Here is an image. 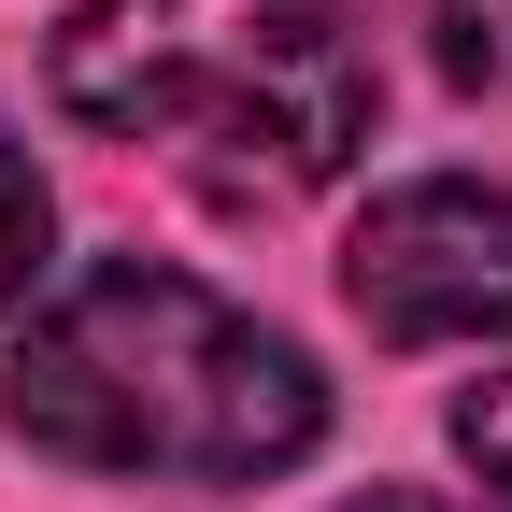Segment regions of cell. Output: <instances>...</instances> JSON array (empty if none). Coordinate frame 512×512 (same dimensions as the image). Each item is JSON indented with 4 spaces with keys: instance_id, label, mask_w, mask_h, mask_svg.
Wrapping results in <instances>:
<instances>
[{
    "instance_id": "obj_1",
    "label": "cell",
    "mask_w": 512,
    "mask_h": 512,
    "mask_svg": "<svg viewBox=\"0 0 512 512\" xmlns=\"http://www.w3.org/2000/svg\"><path fill=\"white\" fill-rule=\"evenodd\" d=\"M0 427L114 484H271L328 441V384L271 313L185 285L157 256H100L15 328Z\"/></svg>"
},
{
    "instance_id": "obj_2",
    "label": "cell",
    "mask_w": 512,
    "mask_h": 512,
    "mask_svg": "<svg viewBox=\"0 0 512 512\" xmlns=\"http://www.w3.org/2000/svg\"><path fill=\"white\" fill-rule=\"evenodd\" d=\"M57 100L200 200H313L370 157V29L342 0H86L57 29Z\"/></svg>"
},
{
    "instance_id": "obj_3",
    "label": "cell",
    "mask_w": 512,
    "mask_h": 512,
    "mask_svg": "<svg viewBox=\"0 0 512 512\" xmlns=\"http://www.w3.org/2000/svg\"><path fill=\"white\" fill-rule=\"evenodd\" d=\"M342 299L370 313V342H498L512 328V185H470V171L384 185L342 242Z\"/></svg>"
},
{
    "instance_id": "obj_4",
    "label": "cell",
    "mask_w": 512,
    "mask_h": 512,
    "mask_svg": "<svg viewBox=\"0 0 512 512\" xmlns=\"http://www.w3.org/2000/svg\"><path fill=\"white\" fill-rule=\"evenodd\" d=\"M43 242H57V200H43L29 143L0 128V299H29V285H43Z\"/></svg>"
},
{
    "instance_id": "obj_5",
    "label": "cell",
    "mask_w": 512,
    "mask_h": 512,
    "mask_svg": "<svg viewBox=\"0 0 512 512\" xmlns=\"http://www.w3.org/2000/svg\"><path fill=\"white\" fill-rule=\"evenodd\" d=\"M427 15V57L456 86H512V0H413Z\"/></svg>"
},
{
    "instance_id": "obj_6",
    "label": "cell",
    "mask_w": 512,
    "mask_h": 512,
    "mask_svg": "<svg viewBox=\"0 0 512 512\" xmlns=\"http://www.w3.org/2000/svg\"><path fill=\"white\" fill-rule=\"evenodd\" d=\"M456 456H470L484 484H512V370H484L470 399H456Z\"/></svg>"
},
{
    "instance_id": "obj_7",
    "label": "cell",
    "mask_w": 512,
    "mask_h": 512,
    "mask_svg": "<svg viewBox=\"0 0 512 512\" xmlns=\"http://www.w3.org/2000/svg\"><path fill=\"white\" fill-rule=\"evenodd\" d=\"M356 512H441V498H356Z\"/></svg>"
}]
</instances>
